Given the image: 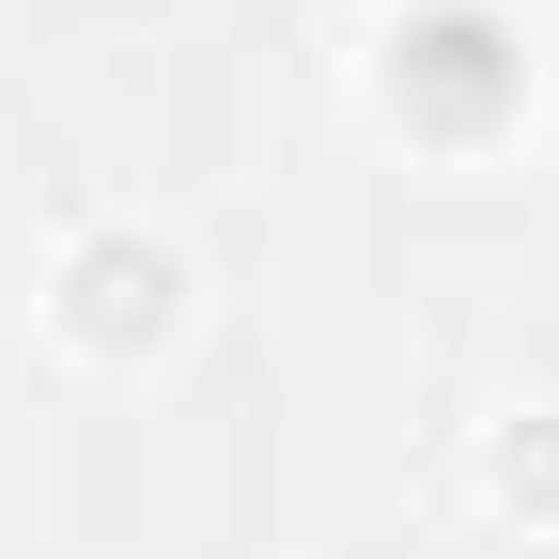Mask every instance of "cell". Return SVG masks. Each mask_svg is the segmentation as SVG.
<instances>
[{
    "mask_svg": "<svg viewBox=\"0 0 559 559\" xmlns=\"http://www.w3.org/2000/svg\"><path fill=\"white\" fill-rule=\"evenodd\" d=\"M481 498L559 528V404H513V419H481Z\"/></svg>",
    "mask_w": 559,
    "mask_h": 559,
    "instance_id": "3957f363",
    "label": "cell"
},
{
    "mask_svg": "<svg viewBox=\"0 0 559 559\" xmlns=\"http://www.w3.org/2000/svg\"><path fill=\"white\" fill-rule=\"evenodd\" d=\"M32 311H47V342H62L79 373H156L171 342H187V311H202V264L140 218V202H79Z\"/></svg>",
    "mask_w": 559,
    "mask_h": 559,
    "instance_id": "7a4b0ae2",
    "label": "cell"
},
{
    "mask_svg": "<svg viewBox=\"0 0 559 559\" xmlns=\"http://www.w3.org/2000/svg\"><path fill=\"white\" fill-rule=\"evenodd\" d=\"M358 94L419 156H498L544 109V32H528V0H373Z\"/></svg>",
    "mask_w": 559,
    "mask_h": 559,
    "instance_id": "6da1fadb",
    "label": "cell"
}]
</instances>
